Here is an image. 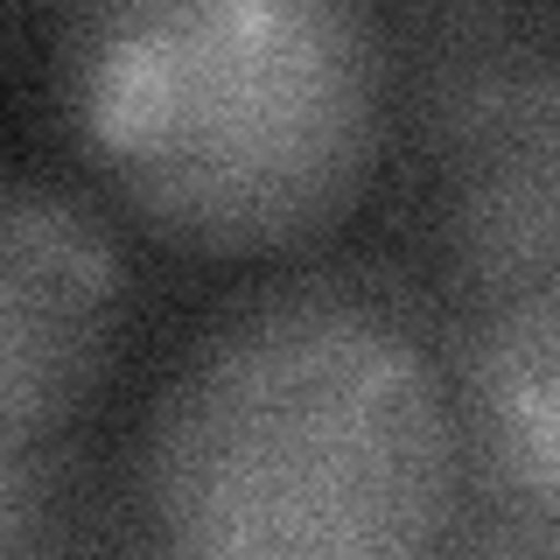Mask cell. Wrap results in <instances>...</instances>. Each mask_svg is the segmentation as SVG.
<instances>
[{
  "mask_svg": "<svg viewBox=\"0 0 560 560\" xmlns=\"http://www.w3.org/2000/svg\"><path fill=\"white\" fill-rule=\"evenodd\" d=\"M92 504L78 448L0 455V560H78Z\"/></svg>",
  "mask_w": 560,
  "mask_h": 560,
  "instance_id": "52a82bcc",
  "label": "cell"
},
{
  "mask_svg": "<svg viewBox=\"0 0 560 560\" xmlns=\"http://www.w3.org/2000/svg\"><path fill=\"white\" fill-rule=\"evenodd\" d=\"M428 210H420V294L434 315L469 323L518 294L560 280V127L504 133L428 162Z\"/></svg>",
  "mask_w": 560,
  "mask_h": 560,
  "instance_id": "5b68a950",
  "label": "cell"
},
{
  "mask_svg": "<svg viewBox=\"0 0 560 560\" xmlns=\"http://www.w3.org/2000/svg\"><path fill=\"white\" fill-rule=\"evenodd\" d=\"M133 267L57 175L0 168V455L57 448L119 358Z\"/></svg>",
  "mask_w": 560,
  "mask_h": 560,
  "instance_id": "3957f363",
  "label": "cell"
},
{
  "mask_svg": "<svg viewBox=\"0 0 560 560\" xmlns=\"http://www.w3.org/2000/svg\"><path fill=\"white\" fill-rule=\"evenodd\" d=\"M78 560H154L148 553V539H140V525H133V504L127 498H98L92 504V518H84V547Z\"/></svg>",
  "mask_w": 560,
  "mask_h": 560,
  "instance_id": "9c48e42d",
  "label": "cell"
},
{
  "mask_svg": "<svg viewBox=\"0 0 560 560\" xmlns=\"http://www.w3.org/2000/svg\"><path fill=\"white\" fill-rule=\"evenodd\" d=\"M385 43L393 127L420 162L560 127V8H399Z\"/></svg>",
  "mask_w": 560,
  "mask_h": 560,
  "instance_id": "277c9868",
  "label": "cell"
},
{
  "mask_svg": "<svg viewBox=\"0 0 560 560\" xmlns=\"http://www.w3.org/2000/svg\"><path fill=\"white\" fill-rule=\"evenodd\" d=\"M477 455L420 280L302 267L175 350L133 434L154 560H448Z\"/></svg>",
  "mask_w": 560,
  "mask_h": 560,
  "instance_id": "6da1fadb",
  "label": "cell"
},
{
  "mask_svg": "<svg viewBox=\"0 0 560 560\" xmlns=\"http://www.w3.org/2000/svg\"><path fill=\"white\" fill-rule=\"evenodd\" d=\"M477 477L560 518V280L442 329Z\"/></svg>",
  "mask_w": 560,
  "mask_h": 560,
  "instance_id": "8992f818",
  "label": "cell"
},
{
  "mask_svg": "<svg viewBox=\"0 0 560 560\" xmlns=\"http://www.w3.org/2000/svg\"><path fill=\"white\" fill-rule=\"evenodd\" d=\"M63 127L183 253L337 232L393 133V43L358 0H105L57 28Z\"/></svg>",
  "mask_w": 560,
  "mask_h": 560,
  "instance_id": "7a4b0ae2",
  "label": "cell"
},
{
  "mask_svg": "<svg viewBox=\"0 0 560 560\" xmlns=\"http://www.w3.org/2000/svg\"><path fill=\"white\" fill-rule=\"evenodd\" d=\"M448 560H560V518L504 498L498 483H469V512L455 525Z\"/></svg>",
  "mask_w": 560,
  "mask_h": 560,
  "instance_id": "ba28073f",
  "label": "cell"
}]
</instances>
